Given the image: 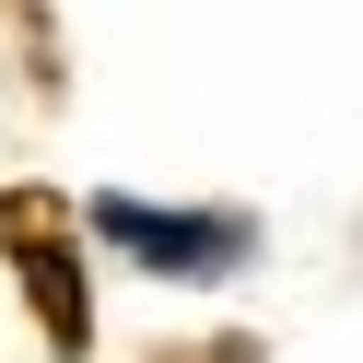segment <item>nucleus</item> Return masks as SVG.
<instances>
[{"label":"nucleus","mask_w":363,"mask_h":363,"mask_svg":"<svg viewBox=\"0 0 363 363\" xmlns=\"http://www.w3.org/2000/svg\"><path fill=\"white\" fill-rule=\"evenodd\" d=\"M94 235L106 246H141L152 269H188V281H223L246 258V223L235 211H141V199H94Z\"/></svg>","instance_id":"obj_2"},{"label":"nucleus","mask_w":363,"mask_h":363,"mask_svg":"<svg viewBox=\"0 0 363 363\" xmlns=\"http://www.w3.org/2000/svg\"><path fill=\"white\" fill-rule=\"evenodd\" d=\"M0 246H12V269H24L35 293V328L59 340V352H82L94 340V293H82V211L59 188H0Z\"/></svg>","instance_id":"obj_1"}]
</instances>
